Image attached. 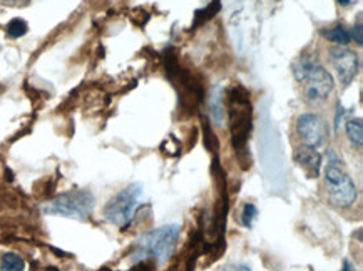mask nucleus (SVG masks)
<instances>
[{
  "label": "nucleus",
  "instance_id": "obj_14",
  "mask_svg": "<svg viewBox=\"0 0 363 271\" xmlns=\"http://www.w3.org/2000/svg\"><path fill=\"white\" fill-rule=\"evenodd\" d=\"M219 9H221V6H219V0H213V2L210 3V7H206L205 10L196 12V24L205 22L207 21V19L213 17V15H216Z\"/></svg>",
  "mask_w": 363,
  "mask_h": 271
},
{
  "label": "nucleus",
  "instance_id": "obj_20",
  "mask_svg": "<svg viewBox=\"0 0 363 271\" xmlns=\"http://www.w3.org/2000/svg\"><path fill=\"white\" fill-rule=\"evenodd\" d=\"M6 2H15V0H6Z\"/></svg>",
  "mask_w": 363,
  "mask_h": 271
},
{
  "label": "nucleus",
  "instance_id": "obj_8",
  "mask_svg": "<svg viewBox=\"0 0 363 271\" xmlns=\"http://www.w3.org/2000/svg\"><path fill=\"white\" fill-rule=\"evenodd\" d=\"M330 59L337 71L338 79L343 86H350V82L353 81L355 75L358 73V57L353 50L345 49V47H335L330 50Z\"/></svg>",
  "mask_w": 363,
  "mask_h": 271
},
{
  "label": "nucleus",
  "instance_id": "obj_9",
  "mask_svg": "<svg viewBox=\"0 0 363 271\" xmlns=\"http://www.w3.org/2000/svg\"><path fill=\"white\" fill-rule=\"evenodd\" d=\"M295 162L301 167L303 173L308 178H318L322 171V154L317 147L298 146L295 151Z\"/></svg>",
  "mask_w": 363,
  "mask_h": 271
},
{
  "label": "nucleus",
  "instance_id": "obj_10",
  "mask_svg": "<svg viewBox=\"0 0 363 271\" xmlns=\"http://www.w3.org/2000/svg\"><path fill=\"white\" fill-rule=\"evenodd\" d=\"M26 263L17 253H6L0 258V271H24Z\"/></svg>",
  "mask_w": 363,
  "mask_h": 271
},
{
  "label": "nucleus",
  "instance_id": "obj_6",
  "mask_svg": "<svg viewBox=\"0 0 363 271\" xmlns=\"http://www.w3.org/2000/svg\"><path fill=\"white\" fill-rule=\"evenodd\" d=\"M142 196V186L141 185H131L121 193H118L111 199L104 208V218L115 226L124 228L127 223L134 216L136 209H138L139 201Z\"/></svg>",
  "mask_w": 363,
  "mask_h": 271
},
{
  "label": "nucleus",
  "instance_id": "obj_15",
  "mask_svg": "<svg viewBox=\"0 0 363 271\" xmlns=\"http://www.w3.org/2000/svg\"><path fill=\"white\" fill-rule=\"evenodd\" d=\"M257 216H258L257 206H254L253 203H246L245 208H243V213H241L243 225L251 228V226H253V223H254V219H257Z\"/></svg>",
  "mask_w": 363,
  "mask_h": 271
},
{
  "label": "nucleus",
  "instance_id": "obj_5",
  "mask_svg": "<svg viewBox=\"0 0 363 271\" xmlns=\"http://www.w3.org/2000/svg\"><path fill=\"white\" fill-rule=\"evenodd\" d=\"M325 188L328 199L338 208H348L357 201L358 191L353 179L335 161L325 167Z\"/></svg>",
  "mask_w": 363,
  "mask_h": 271
},
{
  "label": "nucleus",
  "instance_id": "obj_4",
  "mask_svg": "<svg viewBox=\"0 0 363 271\" xmlns=\"http://www.w3.org/2000/svg\"><path fill=\"white\" fill-rule=\"evenodd\" d=\"M94 196L87 189H74L54 198L44 206L46 214H57V216L86 219L93 213Z\"/></svg>",
  "mask_w": 363,
  "mask_h": 271
},
{
  "label": "nucleus",
  "instance_id": "obj_17",
  "mask_svg": "<svg viewBox=\"0 0 363 271\" xmlns=\"http://www.w3.org/2000/svg\"><path fill=\"white\" fill-rule=\"evenodd\" d=\"M218 271H251V268L246 265H226L223 266V268H219Z\"/></svg>",
  "mask_w": 363,
  "mask_h": 271
},
{
  "label": "nucleus",
  "instance_id": "obj_13",
  "mask_svg": "<svg viewBox=\"0 0 363 271\" xmlns=\"http://www.w3.org/2000/svg\"><path fill=\"white\" fill-rule=\"evenodd\" d=\"M27 30H29V26H27V22L22 21V19H14V21H10L9 26H7V34H9V37L12 39L24 37V35L27 34Z\"/></svg>",
  "mask_w": 363,
  "mask_h": 271
},
{
  "label": "nucleus",
  "instance_id": "obj_16",
  "mask_svg": "<svg viewBox=\"0 0 363 271\" xmlns=\"http://www.w3.org/2000/svg\"><path fill=\"white\" fill-rule=\"evenodd\" d=\"M362 34H363V29H362V22L358 21L357 22V26L353 27V32L350 35H353V39H355V42L358 44V46H362L363 44V37H362Z\"/></svg>",
  "mask_w": 363,
  "mask_h": 271
},
{
  "label": "nucleus",
  "instance_id": "obj_11",
  "mask_svg": "<svg viewBox=\"0 0 363 271\" xmlns=\"http://www.w3.org/2000/svg\"><path fill=\"white\" fill-rule=\"evenodd\" d=\"M323 35L328 41L338 44V46H346V44H350V41H352V35H350V32L343 26H335L332 29L323 30Z\"/></svg>",
  "mask_w": 363,
  "mask_h": 271
},
{
  "label": "nucleus",
  "instance_id": "obj_12",
  "mask_svg": "<svg viewBox=\"0 0 363 271\" xmlns=\"http://www.w3.org/2000/svg\"><path fill=\"white\" fill-rule=\"evenodd\" d=\"M346 136H348L350 141L353 142L357 147L363 146V124L360 119H352V121L346 122Z\"/></svg>",
  "mask_w": 363,
  "mask_h": 271
},
{
  "label": "nucleus",
  "instance_id": "obj_1",
  "mask_svg": "<svg viewBox=\"0 0 363 271\" xmlns=\"http://www.w3.org/2000/svg\"><path fill=\"white\" fill-rule=\"evenodd\" d=\"M226 113L231 127L233 147L243 167H250L248 139L251 133V121H253V107H251L250 93L245 87H231L226 95Z\"/></svg>",
  "mask_w": 363,
  "mask_h": 271
},
{
  "label": "nucleus",
  "instance_id": "obj_7",
  "mask_svg": "<svg viewBox=\"0 0 363 271\" xmlns=\"http://www.w3.org/2000/svg\"><path fill=\"white\" fill-rule=\"evenodd\" d=\"M297 134L303 146L318 147L326 138V124L318 114H301L297 121Z\"/></svg>",
  "mask_w": 363,
  "mask_h": 271
},
{
  "label": "nucleus",
  "instance_id": "obj_3",
  "mask_svg": "<svg viewBox=\"0 0 363 271\" xmlns=\"http://www.w3.org/2000/svg\"><path fill=\"white\" fill-rule=\"evenodd\" d=\"M179 234V228L176 225L162 226L154 231L145 234L138 243H136V251L133 253L134 260H145V258H153L154 261L162 263L173 254L176 248V240Z\"/></svg>",
  "mask_w": 363,
  "mask_h": 271
},
{
  "label": "nucleus",
  "instance_id": "obj_19",
  "mask_svg": "<svg viewBox=\"0 0 363 271\" xmlns=\"http://www.w3.org/2000/svg\"><path fill=\"white\" fill-rule=\"evenodd\" d=\"M338 3H342V6H348L350 3V0H337Z\"/></svg>",
  "mask_w": 363,
  "mask_h": 271
},
{
  "label": "nucleus",
  "instance_id": "obj_2",
  "mask_svg": "<svg viewBox=\"0 0 363 271\" xmlns=\"http://www.w3.org/2000/svg\"><path fill=\"white\" fill-rule=\"evenodd\" d=\"M295 79L300 82L303 97L310 104H323L332 94L335 82L332 74L313 55H301L293 64Z\"/></svg>",
  "mask_w": 363,
  "mask_h": 271
},
{
  "label": "nucleus",
  "instance_id": "obj_18",
  "mask_svg": "<svg viewBox=\"0 0 363 271\" xmlns=\"http://www.w3.org/2000/svg\"><path fill=\"white\" fill-rule=\"evenodd\" d=\"M342 271H357V270H355V266L352 265V263H350L348 260H345L343 261V270Z\"/></svg>",
  "mask_w": 363,
  "mask_h": 271
}]
</instances>
